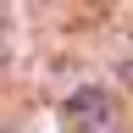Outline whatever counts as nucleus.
Instances as JSON below:
<instances>
[{
    "label": "nucleus",
    "instance_id": "obj_3",
    "mask_svg": "<svg viewBox=\"0 0 133 133\" xmlns=\"http://www.w3.org/2000/svg\"><path fill=\"white\" fill-rule=\"evenodd\" d=\"M0 61H6V22H0Z\"/></svg>",
    "mask_w": 133,
    "mask_h": 133
},
{
    "label": "nucleus",
    "instance_id": "obj_1",
    "mask_svg": "<svg viewBox=\"0 0 133 133\" xmlns=\"http://www.w3.org/2000/svg\"><path fill=\"white\" fill-rule=\"evenodd\" d=\"M111 116H116L111 89L83 83L78 94H66V105H61V128H66V133H100V128H111Z\"/></svg>",
    "mask_w": 133,
    "mask_h": 133
},
{
    "label": "nucleus",
    "instance_id": "obj_2",
    "mask_svg": "<svg viewBox=\"0 0 133 133\" xmlns=\"http://www.w3.org/2000/svg\"><path fill=\"white\" fill-rule=\"evenodd\" d=\"M122 83H128V89H133V61H128V66H122Z\"/></svg>",
    "mask_w": 133,
    "mask_h": 133
}]
</instances>
